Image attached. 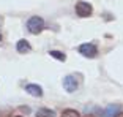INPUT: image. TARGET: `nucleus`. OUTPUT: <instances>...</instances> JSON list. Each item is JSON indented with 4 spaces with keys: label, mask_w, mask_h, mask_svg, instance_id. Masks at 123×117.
<instances>
[{
    "label": "nucleus",
    "mask_w": 123,
    "mask_h": 117,
    "mask_svg": "<svg viewBox=\"0 0 123 117\" xmlns=\"http://www.w3.org/2000/svg\"><path fill=\"white\" fill-rule=\"evenodd\" d=\"M27 29H29L30 33L38 35V33H41L43 29H44V21L40 18V16H32V18L27 21Z\"/></svg>",
    "instance_id": "f257e3e1"
},
{
    "label": "nucleus",
    "mask_w": 123,
    "mask_h": 117,
    "mask_svg": "<svg viewBox=\"0 0 123 117\" xmlns=\"http://www.w3.org/2000/svg\"><path fill=\"white\" fill-rule=\"evenodd\" d=\"M92 13H93V8H92L90 3L82 2V0L76 3V14L79 16V18H88Z\"/></svg>",
    "instance_id": "f03ea898"
},
{
    "label": "nucleus",
    "mask_w": 123,
    "mask_h": 117,
    "mask_svg": "<svg viewBox=\"0 0 123 117\" xmlns=\"http://www.w3.org/2000/svg\"><path fill=\"white\" fill-rule=\"evenodd\" d=\"M79 52L84 55V57L93 58V57H96V54H98V48L93 43H84V44L79 46Z\"/></svg>",
    "instance_id": "7ed1b4c3"
},
{
    "label": "nucleus",
    "mask_w": 123,
    "mask_h": 117,
    "mask_svg": "<svg viewBox=\"0 0 123 117\" xmlns=\"http://www.w3.org/2000/svg\"><path fill=\"white\" fill-rule=\"evenodd\" d=\"M77 85H79V82H77L76 76H73V74H69V76H66L65 79H63V87H65V90L69 92V93H73V92L76 90Z\"/></svg>",
    "instance_id": "20e7f679"
},
{
    "label": "nucleus",
    "mask_w": 123,
    "mask_h": 117,
    "mask_svg": "<svg viewBox=\"0 0 123 117\" xmlns=\"http://www.w3.org/2000/svg\"><path fill=\"white\" fill-rule=\"evenodd\" d=\"M118 112H120V104H109L101 112V117H117Z\"/></svg>",
    "instance_id": "39448f33"
},
{
    "label": "nucleus",
    "mask_w": 123,
    "mask_h": 117,
    "mask_svg": "<svg viewBox=\"0 0 123 117\" xmlns=\"http://www.w3.org/2000/svg\"><path fill=\"white\" fill-rule=\"evenodd\" d=\"M25 92L32 97H43V89L36 84H27L25 85Z\"/></svg>",
    "instance_id": "423d86ee"
},
{
    "label": "nucleus",
    "mask_w": 123,
    "mask_h": 117,
    "mask_svg": "<svg viewBox=\"0 0 123 117\" xmlns=\"http://www.w3.org/2000/svg\"><path fill=\"white\" fill-rule=\"evenodd\" d=\"M16 51L19 54H27V52L32 51V46H30V43L27 40H19L18 44H16Z\"/></svg>",
    "instance_id": "0eeeda50"
},
{
    "label": "nucleus",
    "mask_w": 123,
    "mask_h": 117,
    "mask_svg": "<svg viewBox=\"0 0 123 117\" xmlns=\"http://www.w3.org/2000/svg\"><path fill=\"white\" fill-rule=\"evenodd\" d=\"M36 117H55V111L47 109V108H41L36 111Z\"/></svg>",
    "instance_id": "6e6552de"
},
{
    "label": "nucleus",
    "mask_w": 123,
    "mask_h": 117,
    "mask_svg": "<svg viewBox=\"0 0 123 117\" xmlns=\"http://www.w3.org/2000/svg\"><path fill=\"white\" fill-rule=\"evenodd\" d=\"M49 55L54 57V58H57V60H60V62H65L66 60V55L63 54V52H60V51H49Z\"/></svg>",
    "instance_id": "1a4fd4ad"
},
{
    "label": "nucleus",
    "mask_w": 123,
    "mask_h": 117,
    "mask_svg": "<svg viewBox=\"0 0 123 117\" xmlns=\"http://www.w3.org/2000/svg\"><path fill=\"white\" fill-rule=\"evenodd\" d=\"M62 117H80L79 112L74 109H65L63 111V114H62Z\"/></svg>",
    "instance_id": "9d476101"
},
{
    "label": "nucleus",
    "mask_w": 123,
    "mask_h": 117,
    "mask_svg": "<svg viewBox=\"0 0 123 117\" xmlns=\"http://www.w3.org/2000/svg\"><path fill=\"white\" fill-rule=\"evenodd\" d=\"M117 117H123V112H118V114H117Z\"/></svg>",
    "instance_id": "9b49d317"
},
{
    "label": "nucleus",
    "mask_w": 123,
    "mask_h": 117,
    "mask_svg": "<svg viewBox=\"0 0 123 117\" xmlns=\"http://www.w3.org/2000/svg\"><path fill=\"white\" fill-rule=\"evenodd\" d=\"M0 26H2V18H0Z\"/></svg>",
    "instance_id": "f8f14e48"
},
{
    "label": "nucleus",
    "mask_w": 123,
    "mask_h": 117,
    "mask_svg": "<svg viewBox=\"0 0 123 117\" xmlns=\"http://www.w3.org/2000/svg\"><path fill=\"white\" fill-rule=\"evenodd\" d=\"M0 41H2V35H0Z\"/></svg>",
    "instance_id": "ddd939ff"
},
{
    "label": "nucleus",
    "mask_w": 123,
    "mask_h": 117,
    "mask_svg": "<svg viewBox=\"0 0 123 117\" xmlns=\"http://www.w3.org/2000/svg\"><path fill=\"white\" fill-rule=\"evenodd\" d=\"M14 117H19V116H14Z\"/></svg>",
    "instance_id": "4468645a"
}]
</instances>
